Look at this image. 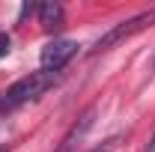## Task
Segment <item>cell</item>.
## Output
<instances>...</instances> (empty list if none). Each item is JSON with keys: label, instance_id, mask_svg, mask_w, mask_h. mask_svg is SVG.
<instances>
[{"label": "cell", "instance_id": "obj_5", "mask_svg": "<svg viewBox=\"0 0 155 152\" xmlns=\"http://www.w3.org/2000/svg\"><path fill=\"white\" fill-rule=\"evenodd\" d=\"M63 6L60 3H39V24L45 27V30H54L63 24Z\"/></svg>", "mask_w": 155, "mask_h": 152}, {"label": "cell", "instance_id": "obj_2", "mask_svg": "<svg viewBox=\"0 0 155 152\" xmlns=\"http://www.w3.org/2000/svg\"><path fill=\"white\" fill-rule=\"evenodd\" d=\"M149 24H155V9H149V12H137V15H131V18H125L122 24H116V27H110L107 33L101 39H96V45L90 48V54H101V51H110L114 45H119L122 39H131L137 36L140 30H146Z\"/></svg>", "mask_w": 155, "mask_h": 152}, {"label": "cell", "instance_id": "obj_7", "mask_svg": "<svg viewBox=\"0 0 155 152\" xmlns=\"http://www.w3.org/2000/svg\"><path fill=\"white\" fill-rule=\"evenodd\" d=\"M143 152H155V131H152V137H149V143L143 146Z\"/></svg>", "mask_w": 155, "mask_h": 152}, {"label": "cell", "instance_id": "obj_6", "mask_svg": "<svg viewBox=\"0 0 155 152\" xmlns=\"http://www.w3.org/2000/svg\"><path fill=\"white\" fill-rule=\"evenodd\" d=\"M9 45H12L9 36H6V33H0V57H6V54H9Z\"/></svg>", "mask_w": 155, "mask_h": 152}, {"label": "cell", "instance_id": "obj_1", "mask_svg": "<svg viewBox=\"0 0 155 152\" xmlns=\"http://www.w3.org/2000/svg\"><path fill=\"white\" fill-rule=\"evenodd\" d=\"M57 78H60L57 72H45V69L18 78L12 87H6V90L0 93V114H12V111L24 107L27 101H36L45 90H51V87L57 84Z\"/></svg>", "mask_w": 155, "mask_h": 152}, {"label": "cell", "instance_id": "obj_4", "mask_svg": "<svg viewBox=\"0 0 155 152\" xmlns=\"http://www.w3.org/2000/svg\"><path fill=\"white\" fill-rule=\"evenodd\" d=\"M93 119H96V107L84 111V114H81V119H78L75 125L69 128V134L63 137V143H60V149H57V152H72V149H75L78 143L84 140V134H87L90 128H93Z\"/></svg>", "mask_w": 155, "mask_h": 152}, {"label": "cell", "instance_id": "obj_8", "mask_svg": "<svg viewBox=\"0 0 155 152\" xmlns=\"http://www.w3.org/2000/svg\"><path fill=\"white\" fill-rule=\"evenodd\" d=\"M0 152H6V146H0Z\"/></svg>", "mask_w": 155, "mask_h": 152}, {"label": "cell", "instance_id": "obj_3", "mask_svg": "<svg viewBox=\"0 0 155 152\" xmlns=\"http://www.w3.org/2000/svg\"><path fill=\"white\" fill-rule=\"evenodd\" d=\"M78 42H72V39H54V42H48L45 48H42V69L45 72H57L60 75V69L69 63V60L78 54Z\"/></svg>", "mask_w": 155, "mask_h": 152}]
</instances>
